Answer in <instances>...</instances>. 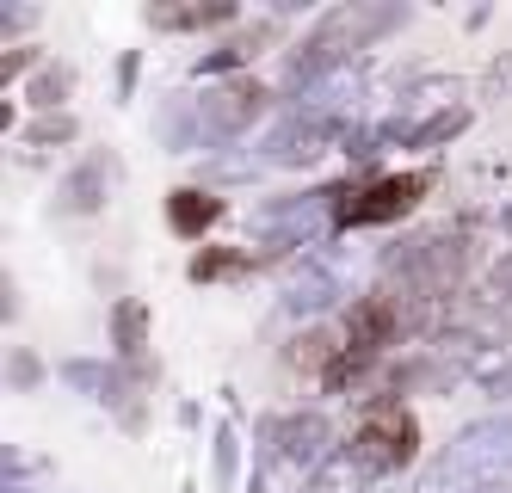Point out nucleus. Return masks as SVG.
<instances>
[{"instance_id":"16","label":"nucleus","mask_w":512,"mask_h":493,"mask_svg":"<svg viewBox=\"0 0 512 493\" xmlns=\"http://www.w3.org/2000/svg\"><path fill=\"white\" fill-rule=\"evenodd\" d=\"M463 124H469V111H463V105H451V111H432V118H426V124H420L408 142H414V148H438V142H451Z\"/></svg>"},{"instance_id":"3","label":"nucleus","mask_w":512,"mask_h":493,"mask_svg":"<svg viewBox=\"0 0 512 493\" xmlns=\"http://www.w3.org/2000/svg\"><path fill=\"white\" fill-rule=\"evenodd\" d=\"M420 198H426V173H383L364 185H340L334 222L340 229H377V222H401Z\"/></svg>"},{"instance_id":"20","label":"nucleus","mask_w":512,"mask_h":493,"mask_svg":"<svg viewBox=\"0 0 512 493\" xmlns=\"http://www.w3.org/2000/svg\"><path fill=\"white\" fill-rule=\"evenodd\" d=\"M235 475V432L223 426V432H216V481H229Z\"/></svg>"},{"instance_id":"10","label":"nucleus","mask_w":512,"mask_h":493,"mask_svg":"<svg viewBox=\"0 0 512 493\" xmlns=\"http://www.w3.org/2000/svg\"><path fill=\"white\" fill-rule=\"evenodd\" d=\"M216 216H223V198L198 192V185H179V192L167 198V222H173V235H186V241H204V229Z\"/></svg>"},{"instance_id":"7","label":"nucleus","mask_w":512,"mask_h":493,"mask_svg":"<svg viewBox=\"0 0 512 493\" xmlns=\"http://www.w3.org/2000/svg\"><path fill=\"white\" fill-rule=\"evenodd\" d=\"M334 130H340V118H327V111H297V118H284L278 130H272V142H266V155L278 161V167H297V161H315L327 142H334Z\"/></svg>"},{"instance_id":"13","label":"nucleus","mask_w":512,"mask_h":493,"mask_svg":"<svg viewBox=\"0 0 512 493\" xmlns=\"http://www.w3.org/2000/svg\"><path fill=\"white\" fill-rule=\"evenodd\" d=\"M112 327H118V352H124V358H142V346H149V309H142L136 296H124V302H118Z\"/></svg>"},{"instance_id":"1","label":"nucleus","mask_w":512,"mask_h":493,"mask_svg":"<svg viewBox=\"0 0 512 493\" xmlns=\"http://www.w3.org/2000/svg\"><path fill=\"white\" fill-rule=\"evenodd\" d=\"M475 493V487H512V420H475L457 432V444L438 450L426 469V493Z\"/></svg>"},{"instance_id":"5","label":"nucleus","mask_w":512,"mask_h":493,"mask_svg":"<svg viewBox=\"0 0 512 493\" xmlns=\"http://www.w3.org/2000/svg\"><path fill=\"white\" fill-rule=\"evenodd\" d=\"M266 99H272V93L253 81V74H235V81L210 87V93L198 99V130H204V136H241V130L266 111Z\"/></svg>"},{"instance_id":"6","label":"nucleus","mask_w":512,"mask_h":493,"mask_svg":"<svg viewBox=\"0 0 512 493\" xmlns=\"http://www.w3.org/2000/svg\"><path fill=\"white\" fill-rule=\"evenodd\" d=\"M395 333H401V302H395L389 290L352 302V315H346V352H352V358L371 364L383 346H395Z\"/></svg>"},{"instance_id":"15","label":"nucleus","mask_w":512,"mask_h":493,"mask_svg":"<svg viewBox=\"0 0 512 493\" xmlns=\"http://www.w3.org/2000/svg\"><path fill=\"white\" fill-rule=\"evenodd\" d=\"M247 265H253V253H235V247H204V253L192 259V284L235 278V272H247Z\"/></svg>"},{"instance_id":"17","label":"nucleus","mask_w":512,"mask_h":493,"mask_svg":"<svg viewBox=\"0 0 512 493\" xmlns=\"http://www.w3.org/2000/svg\"><path fill=\"white\" fill-rule=\"evenodd\" d=\"M68 136H75V118H62V111H44V118L25 130L31 148H50V142H68Z\"/></svg>"},{"instance_id":"21","label":"nucleus","mask_w":512,"mask_h":493,"mask_svg":"<svg viewBox=\"0 0 512 493\" xmlns=\"http://www.w3.org/2000/svg\"><path fill=\"white\" fill-rule=\"evenodd\" d=\"M506 290H512V253L494 265V296H506Z\"/></svg>"},{"instance_id":"4","label":"nucleus","mask_w":512,"mask_h":493,"mask_svg":"<svg viewBox=\"0 0 512 493\" xmlns=\"http://www.w3.org/2000/svg\"><path fill=\"white\" fill-rule=\"evenodd\" d=\"M352 457L364 469H408L420 457V426L408 407L395 401H377L371 413H364V426L352 432Z\"/></svg>"},{"instance_id":"2","label":"nucleus","mask_w":512,"mask_h":493,"mask_svg":"<svg viewBox=\"0 0 512 493\" xmlns=\"http://www.w3.org/2000/svg\"><path fill=\"white\" fill-rule=\"evenodd\" d=\"M401 13L395 7H340V13H327L297 50H290V81H315V74H327V68H340L346 62V50H358L364 37H377V31H389Z\"/></svg>"},{"instance_id":"9","label":"nucleus","mask_w":512,"mask_h":493,"mask_svg":"<svg viewBox=\"0 0 512 493\" xmlns=\"http://www.w3.org/2000/svg\"><path fill=\"white\" fill-rule=\"evenodd\" d=\"M112 173H118V167H112V155H93V161H81L75 173H68V185H62V198H56V204H62L68 216H87V210H99V204H105V185H112Z\"/></svg>"},{"instance_id":"14","label":"nucleus","mask_w":512,"mask_h":493,"mask_svg":"<svg viewBox=\"0 0 512 493\" xmlns=\"http://www.w3.org/2000/svg\"><path fill=\"white\" fill-rule=\"evenodd\" d=\"M149 19H155L161 31H204V25L235 19V7H223V0H216V7H155Z\"/></svg>"},{"instance_id":"11","label":"nucleus","mask_w":512,"mask_h":493,"mask_svg":"<svg viewBox=\"0 0 512 493\" xmlns=\"http://www.w3.org/2000/svg\"><path fill=\"white\" fill-rule=\"evenodd\" d=\"M364 487V463L352 457V450H340V457H327L321 469H309L303 493H358Z\"/></svg>"},{"instance_id":"8","label":"nucleus","mask_w":512,"mask_h":493,"mask_svg":"<svg viewBox=\"0 0 512 493\" xmlns=\"http://www.w3.org/2000/svg\"><path fill=\"white\" fill-rule=\"evenodd\" d=\"M272 438H278V450H284V457L290 463H327V438H334V432H327V420H321V413H290V420H278L272 426Z\"/></svg>"},{"instance_id":"22","label":"nucleus","mask_w":512,"mask_h":493,"mask_svg":"<svg viewBox=\"0 0 512 493\" xmlns=\"http://www.w3.org/2000/svg\"><path fill=\"white\" fill-rule=\"evenodd\" d=\"M475 493H512V487H475Z\"/></svg>"},{"instance_id":"12","label":"nucleus","mask_w":512,"mask_h":493,"mask_svg":"<svg viewBox=\"0 0 512 493\" xmlns=\"http://www.w3.org/2000/svg\"><path fill=\"white\" fill-rule=\"evenodd\" d=\"M334 296H340V278H334V272H321V265H309V272H303V278H290V290H284V302H290L297 315L327 309Z\"/></svg>"},{"instance_id":"18","label":"nucleus","mask_w":512,"mask_h":493,"mask_svg":"<svg viewBox=\"0 0 512 493\" xmlns=\"http://www.w3.org/2000/svg\"><path fill=\"white\" fill-rule=\"evenodd\" d=\"M62 93H68V68H44V74H38V87H31V105L56 111V105H62Z\"/></svg>"},{"instance_id":"19","label":"nucleus","mask_w":512,"mask_h":493,"mask_svg":"<svg viewBox=\"0 0 512 493\" xmlns=\"http://www.w3.org/2000/svg\"><path fill=\"white\" fill-rule=\"evenodd\" d=\"M482 87H488V99H512V50L488 68V81H482Z\"/></svg>"}]
</instances>
